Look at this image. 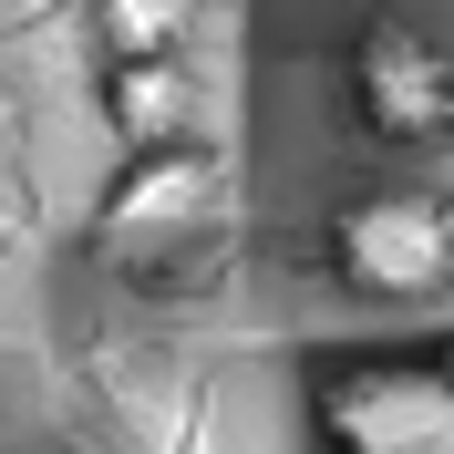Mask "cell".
Segmentation results:
<instances>
[{
    "instance_id": "obj_5",
    "label": "cell",
    "mask_w": 454,
    "mask_h": 454,
    "mask_svg": "<svg viewBox=\"0 0 454 454\" xmlns=\"http://www.w3.org/2000/svg\"><path fill=\"white\" fill-rule=\"evenodd\" d=\"M104 114L135 155H166V145H197V62L186 52H124L104 83Z\"/></svg>"
},
{
    "instance_id": "obj_7",
    "label": "cell",
    "mask_w": 454,
    "mask_h": 454,
    "mask_svg": "<svg viewBox=\"0 0 454 454\" xmlns=\"http://www.w3.org/2000/svg\"><path fill=\"white\" fill-rule=\"evenodd\" d=\"M434 362H444V382H454V340H444V351H434Z\"/></svg>"
},
{
    "instance_id": "obj_1",
    "label": "cell",
    "mask_w": 454,
    "mask_h": 454,
    "mask_svg": "<svg viewBox=\"0 0 454 454\" xmlns=\"http://www.w3.org/2000/svg\"><path fill=\"white\" fill-rule=\"evenodd\" d=\"M320 454H454V382L444 362H331L310 393Z\"/></svg>"
},
{
    "instance_id": "obj_4",
    "label": "cell",
    "mask_w": 454,
    "mask_h": 454,
    "mask_svg": "<svg viewBox=\"0 0 454 454\" xmlns=\"http://www.w3.org/2000/svg\"><path fill=\"white\" fill-rule=\"evenodd\" d=\"M351 114H362L372 145H444L454 135V62L424 21L403 11H372L362 42H351Z\"/></svg>"
},
{
    "instance_id": "obj_3",
    "label": "cell",
    "mask_w": 454,
    "mask_h": 454,
    "mask_svg": "<svg viewBox=\"0 0 454 454\" xmlns=\"http://www.w3.org/2000/svg\"><path fill=\"white\" fill-rule=\"evenodd\" d=\"M331 269L351 300H382V310H413L454 279V217L424 186H372L331 217Z\"/></svg>"
},
{
    "instance_id": "obj_2",
    "label": "cell",
    "mask_w": 454,
    "mask_h": 454,
    "mask_svg": "<svg viewBox=\"0 0 454 454\" xmlns=\"http://www.w3.org/2000/svg\"><path fill=\"white\" fill-rule=\"evenodd\" d=\"M238 217V186L207 145H166V155H135L124 186L104 197V258L114 269H155V258H197L227 238Z\"/></svg>"
},
{
    "instance_id": "obj_6",
    "label": "cell",
    "mask_w": 454,
    "mask_h": 454,
    "mask_svg": "<svg viewBox=\"0 0 454 454\" xmlns=\"http://www.w3.org/2000/svg\"><path fill=\"white\" fill-rule=\"evenodd\" d=\"M104 31H114V52H186L197 0H104Z\"/></svg>"
}]
</instances>
